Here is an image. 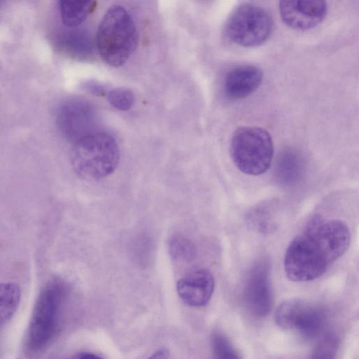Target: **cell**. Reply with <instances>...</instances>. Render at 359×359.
I'll list each match as a JSON object with an SVG mask.
<instances>
[{"instance_id":"cell-12","label":"cell","mask_w":359,"mask_h":359,"mask_svg":"<svg viewBox=\"0 0 359 359\" xmlns=\"http://www.w3.org/2000/svg\"><path fill=\"white\" fill-rule=\"evenodd\" d=\"M263 79L262 70L256 66L243 65L227 72L224 81L226 95L232 100L243 99L254 93Z\"/></svg>"},{"instance_id":"cell-7","label":"cell","mask_w":359,"mask_h":359,"mask_svg":"<svg viewBox=\"0 0 359 359\" xmlns=\"http://www.w3.org/2000/svg\"><path fill=\"white\" fill-rule=\"evenodd\" d=\"M274 319L285 330H295L302 337L312 339L323 330L326 315L319 305L300 299L283 302L277 308Z\"/></svg>"},{"instance_id":"cell-14","label":"cell","mask_w":359,"mask_h":359,"mask_svg":"<svg viewBox=\"0 0 359 359\" xmlns=\"http://www.w3.org/2000/svg\"><path fill=\"white\" fill-rule=\"evenodd\" d=\"M60 50L68 55L82 58L92 52V42L89 34L81 29L69 31L58 40Z\"/></svg>"},{"instance_id":"cell-10","label":"cell","mask_w":359,"mask_h":359,"mask_svg":"<svg viewBox=\"0 0 359 359\" xmlns=\"http://www.w3.org/2000/svg\"><path fill=\"white\" fill-rule=\"evenodd\" d=\"M279 13L285 24L296 30L305 31L320 24L327 13L324 1H280Z\"/></svg>"},{"instance_id":"cell-8","label":"cell","mask_w":359,"mask_h":359,"mask_svg":"<svg viewBox=\"0 0 359 359\" xmlns=\"http://www.w3.org/2000/svg\"><path fill=\"white\" fill-rule=\"evenodd\" d=\"M270 265L266 259L258 261L250 270L243 287V299L248 311L259 318L267 316L272 308Z\"/></svg>"},{"instance_id":"cell-21","label":"cell","mask_w":359,"mask_h":359,"mask_svg":"<svg viewBox=\"0 0 359 359\" xmlns=\"http://www.w3.org/2000/svg\"><path fill=\"white\" fill-rule=\"evenodd\" d=\"M268 206L261 205L255 208L249 215V222L252 226L261 231H266L271 228V212Z\"/></svg>"},{"instance_id":"cell-16","label":"cell","mask_w":359,"mask_h":359,"mask_svg":"<svg viewBox=\"0 0 359 359\" xmlns=\"http://www.w3.org/2000/svg\"><path fill=\"white\" fill-rule=\"evenodd\" d=\"M21 299V290L15 283H0V324L14 316Z\"/></svg>"},{"instance_id":"cell-17","label":"cell","mask_w":359,"mask_h":359,"mask_svg":"<svg viewBox=\"0 0 359 359\" xmlns=\"http://www.w3.org/2000/svg\"><path fill=\"white\" fill-rule=\"evenodd\" d=\"M168 251L171 258L181 262H191L196 255V248L188 238L176 234L168 242Z\"/></svg>"},{"instance_id":"cell-18","label":"cell","mask_w":359,"mask_h":359,"mask_svg":"<svg viewBox=\"0 0 359 359\" xmlns=\"http://www.w3.org/2000/svg\"><path fill=\"white\" fill-rule=\"evenodd\" d=\"M210 344L215 359H241L229 338L219 331L212 334Z\"/></svg>"},{"instance_id":"cell-22","label":"cell","mask_w":359,"mask_h":359,"mask_svg":"<svg viewBox=\"0 0 359 359\" xmlns=\"http://www.w3.org/2000/svg\"><path fill=\"white\" fill-rule=\"evenodd\" d=\"M86 88L92 94L96 95H101L104 93V88L100 84H97L94 82H90V83H88Z\"/></svg>"},{"instance_id":"cell-13","label":"cell","mask_w":359,"mask_h":359,"mask_svg":"<svg viewBox=\"0 0 359 359\" xmlns=\"http://www.w3.org/2000/svg\"><path fill=\"white\" fill-rule=\"evenodd\" d=\"M304 163L300 153L292 148L283 149L278 156L274 175L281 185L291 187L296 184L302 178Z\"/></svg>"},{"instance_id":"cell-20","label":"cell","mask_w":359,"mask_h":359,"mask_svg":"<svg viewBox=\"0 0 359 359\" xmlns=\"http://www.w3.org/2000/svg\"><path fill=\"white\" fill-rule=\"evenodd\" d=\"M337 348V338L333 334H328L318 343L311 359H334Z\"/></svg>"},{"instance_id":"cell-3","label":"cell","mask_w":359,"mask_h":359,"mask_svg":"<svg viewBox=\"0 0 359 359\" xmlns=\"http://www.w3.org/2000/svg\"><path fill=\"white\" fill-rule=\"evenodd\" d=\"M119 156V148L113 137L104 133H92L74 142L71 163L79 176L98 180L116 170Z\"/></svg>"},{"instance_id":"cell-9","label":"cell","mask_w":359,"mask_h":359,"mask_svg":"<svg viewBox=\"0 0 359 359\" xmlns=\"http://www.w3.org/2000/svg\"><path fill=\"white\" fill-rule=\"evenodd\" d=\"M95 111L90 104L81 100H72L62 105L57 112V123L62 134L76 142L92 133Z\"/></svg>"},{"instance_id":"cell-5","label":"cell","mask_w":359,"mask_h":359,"mask_svg":"<svg viewBox=\"0 0 359 359\" xmlns=\"http://www.w3.org/2000/svg\"><path fill=\"white\" fill-rule=\"evenodd\" d=\"M65 292L63 285L57 281L48 283L41 290L27 331V345L29 350L37 351L43 348L54 337Z\"/></svg>"},{"instance_id":"cell-1","label":"cell","mask_w":359,"mask_h":359,"mask_svg":"<svg viewBox=\"0 0 359 359\" xmlns=\"http://www.w3.org/2000/svg\"><path fill=\"white\" fill-rule=\"evenodd\" d=\"M350 241L349 229L343 221H325L314 215L286 249L283 260L286 276L294 282L318 278L346 252Z\"/></svg>"},{"instance_id":"cell-6","label":"cell","mask_w":359,"mask_h":359,"mask_svg":"<svg viewBox=\"0 0 359 359\" xmlns=\"http://www.w3.org/2000/svg\"><path fill=\"white\" fill-rule=\"evenodd\" d=\"M273 30L269 13L256 4L244 2L236 6L227 18L225 34L233 43L243 47L264 43Z\"/></svg>"},{"instance_id":"cell-25","label":"cell","mask_w":359,"mask_h":359,"mask_svg":"<svg viewBox=\"0 0 359 359\" xmlns=\"http://www.w3.org/2000/svg\"><path fill=\"white\" fill-rule=\"evenodd\" d=\"M0 4H1V1H0Z\"/></svg>"},{"instance_id":"cell-19","label":"cell","mask_w":359,"mask_h":359,"mask_svg":"<svg viewBox=\"0 0 359 359\" xmlns=\"http://www.w3.org/2000/svg\"><path fill=\"white\" fill-rule=\"evenodd\" d=\"M107 100L114 108L121 110H129L135 101L132 90L126 88H116L109 92Z\"/></svg>"},{"instance_id":"cell-24","label":"cell","mask_w":359,"mask_h":359,"mask_svg":"<svg viewBox=\"0 0 359 359\" xmlns=\"http://www.w3.org/2000/svg\"><path fill=\"white\" fill-rule=\"evenodd\" d=\"M147 359H170L167 349L161 348L154 352Z\"/></svg>"},{"instance_id":"cell-23","label":"cell","mask_w":359,"mask_h":359,"mask_svg":"<svg viewBox=\"0 0 359 359\" xmlns=\"http://www.w3.org/2000/svg\"><path fill=\"white\" fill-rule=\"evenodd\" d=\"M69 359H104L103 358L89 352H81L75 354Z\"/></svg>"},{"instance_id":"cell-4","label":"cell","mask_w":359,"mask_h":359,"mask_svg":"<svg viewBox=\"0 0 359 359\" xmlns=\"http://www.w3.org/2000/svg\"><path fill=\"white\" fill-rule=\"evenodd\" d=\"M231 154L241 172L249 175H260L268 170L272 163V137L260 127H239L231 138Z\"/></svg>"},{"instance_id":"cell-2","label":"cell","mask_w":359,"mask_h":359,"mask_svg":"<svg viewBox=\"0 0 359 359\" xmlns=\"http://www.w3.org/2000/svg\"><path fill=\"white\" fill-rule=\"evenodd\" d=\"M98 52L109 65H123L133 54L137 43L135 24L125 8L110 7L98 26L96 36Z\"/></svg>"},{"instance_id":"cell-11","label":"cell","mask_w":359,"mask_h":359,"mask_svg":"<svg viewBox=\"0 0 359 359\" xmlns=\"http://www.w3.org/2000/svg\"><path fill=\"white\" fill-rule=\"evenodd\" d=\"M215 290V280L205 269H194L181 278L177 283V292L187 305L201 307L210 300Z\"/></svg>"},{"instance_id":"cell-15","label":"cell","mask_w":359,"mask_h":359,"mask_svg":"<svg viewBox=\"0 0 359 359\" xmlns=\"http://www.w3.org/2000/svg\"><path fill=\"white\" fill-rule=\"evenodd\" d=\"M92 1H60L59 8L63 24L76 27L82 24L94 6Z\"/></svg>"}]
</instances>
